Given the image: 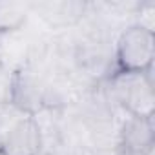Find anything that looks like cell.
I'll use <instances>...</instances> for the list:
<instances>
[{"label": "cell", "mask_w": 155, "mask_h": 155, "mask_svg": "<svg viewBox=\"0 0 155 155\" xmlns=\"http://www.w3.org/2000/svg\"><path fill=\"white\" fill-rule=\"evenodd\" d=\"M148 68L142 73L122 71L115 79V91L120 102L128 108L133 117H153L155 97H153V81Z\"/></svg>", "instance_id": "6da1fadb"}, {"label": "cell", "mask_w": 155, "mask_h": 155, "mask_svg": "<svg viewBox=\"0 0 155 155\" xmlns=\"http://www.w3.org/2000/svg\"><path fill=\"white\" fill-rule=\"evenodd\" d=\"M155 38L153 31L144 26H133L126 29L119 38L117 58L122 71L142 73L153 66Z\"/></svg>", "instance_id": "7a4b0ae2"}, {"label": "cell", "mask_w": 155, "mask_h": 155, "mask_svg": "<svg viewBox=\"0 0 155 155\" xmlns=\"http://www.w3.org/2000/svg\"><path fill=\"white\" fill-rule=\"evenodd\" d=\"M42 133L31 115L20 117L2 137V155H40Z\"/></svg>", "instance_id": "3957f363"}, {"label": "cell", "mask_w": 155, "mask_h": 155, "mask_svg": "<svg viewBox=\"0 0 155 155\" xmlns=\"http://www.w3.org/2000/svg\"><path fill=\"white\" fill-rule=\"evenodd\" d=\"M11 104L28 115H33L44 106V88L40 81L29 71H18L13 79Z\"/></svg>", "instance_id": "277c9868"}, {"label": "cell", "mask_w": 155, "mask_h": 155, "mask_svg": "<svg viewBox=\"0 0 155 155\" xmlns=\"http://www.w3.org/2000/svg\"><path fill=\"white\" fill-rule=\"evenodd\" d=\"M120 146L124 151L151 153L153 150V117H130L120 131Z\"/></svg>", "instance_id": "5b68a950"}, {"label": "cell", "mask_w": 155, "mask_h": 155, "mask_svg": "<svg viewBox=\"0 0 155 155\" xmlns=\"http://www.w3.org/2000/svg\"><path fill=\"white\" fill-rule=\"evenodd\" d=\"M84 11V4L81 2H62V4H57L51 8V13L49 17H46L51 24H73L81 18Z\"/></svg>", "instance_id": "8992f818"}, {"label": "cell", "mask_w": 155, "mask_h": 155, "mask_svg": "<svg viewBox=\"0 0 155 155\" xmlns=\"http://www.w3.org/2000/svg\"><path fill=\"white\" fill-rule=\"evenodd\" d=\"M26 20V11L18 4H0V31L17 29Z\"/></svg>", "instance_id": "52a82bcc"}, {"label": "cell", "mask_w": 155, "mask_h": 155, "mask_svg": "<svg viewBox=\"0 0 155 155\" xmlns=\"http://www.w3.org/2000/svg\"><path fill=\"white\" fill-rule=\"evenodd\" d=\"M0 150H2V133H0Z\"/></svg>", "instance_id": "ba28073f"}, {"label": "cell", "mask_w": 155, "mask_h": 155, "mask_svg": "<svg viewBox=\"0 0 155 155\" xmlns=\"http://www.w3.org/2000/svg\"><path fill=\"white\" fill-rule=\"evenodd\" d=\"M0 155H2V153H0Z\"/></svg>", "instance_id": "9c48e42d"}]
</instances>
